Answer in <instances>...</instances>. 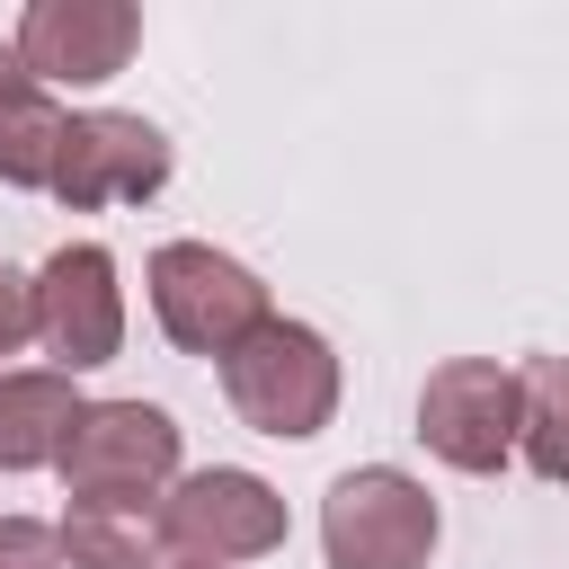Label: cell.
<instances>
[{"label":"cell","instance_id":"cell-1","mask_svg":"<svg viewBox=\"0 0 569 569\" xmlns=\"http://www.w3.org/2000/svg\"><path fill=\"white\" fill-rule=\"evenodd\" d=\"M222 400L240 409V427H258L276 445H302L338 418V356H329L320 329L267 320L249 347L222 356Z\"/></svg>","mask_w":569,"mask_h":569},{"label":"cell","instance_id":"cell-2","mask_svg":"<svg viewBox=\"0 0 569 569\" xmlns=\"http://www.w3.org/2000/svg\"><path fill=\"white\" fill-rule=\"evenodd\" d=\"M151 311H160L169 347L213 356V365L276 320V311H267V284H258L240 258H222L213 240H160V249H151Z\"/></svg>","mask_w":569,"mask_h":569},{"label":"cell","instance_id":"cell-3","mask_svg":"<svg viewBox=\"0 0 569 569\" xmlns=\"http://www.w3.org/2000/svg\"><path fill=\"white\" fill-rule=\"evenodd\" d=\"M320 551H329V569H427L436 498L391 462L338 471L329 498H320Z\"/></svg>","mask_w":569,"mask_h":569},{"label":"cell","instance_id":"cell-4","mask_svg":"<svg viewBox=\"0 0 569 569\" xmlns=\"http://www.w3.org/2000/svg\"><path fill=\"white\" fill-rule=\"evenodd\" d=\"M53 471H62L71 498H169V480H178V418L151 409V400H89Z\"/></svg>","mask_w":569,"mask_h":569},{"label":"cell","instance_id":"cell-5","mask_svg":"<svg viewBox=\"0 0 569 569\" xmlns=\"http://www.w3.org/2000/svg\"><path fill=\"white\" fill-rule=\"evenodd\" d=\"M160 542H169V560H213V569L267 560V551L284 542V498H276L258 471H231V462L187 471V480H169V498H160Z\"/></svg>","mask_w":569,"mask_h":569},{"label":"cell","instance_id":"cell-6","mask_svg":"<svg viewBox=\"0 0 569 569\" xmlns=\"http://www.w3.org/2000/svg\"><path fill=\"white\" fill-rule=\"evenodd\" d=\"M36 338H44L53 373L116 365V347H124V284H116V258L98 240H62L36 267Z\"/></svg>","mask_w":569,"mask_h":569},{"label":"cell","instance_id":"cell-7","mask_svg":"<svg viewBox=\"0 0 569 569\" xmlns=\"http://www.w3.org/2000/svg\"><path fill=\"white\" fill-rule=\"evenodd\" d=\"M516 427H525V391L498 356H453L418 391V436L453 471H498L516 453Z\"/></svg>","mask_w":569,"mask_h":569},{"label":"cell","instance_id":"cell-8","mask_svg":"<svg viewBox=\"0 0 569 569\" xmlns=\"http://www.w3.org/2000/svg\"><path fill=\"white\" fill-rule=\"evenodd\" d=\"M169 187V133L151 116H124V107H89L62 124V160H53V196L71 213H98V204H142Z\"/></svg>","mask_w":569,"mask_h":569},{"label":"cell","instance_id":"cell-9","mask_svg":"<svg viewBox=\"0 0 569 569\" xmlns=\"http://www.w3.org/2000/svg\"><path fill=\"white\" fill-rule=\"evenodd\" d=\"M9 44H18V62L36 80L89 89V80L124 71V53L142 44V9L133 0H27V18H18Z\"/></svg>","mask_w":569,"mask_h":569},{"label":"cell","instance_id":"cell-10","mask_svg":"<svg viewBox=\"0 0 569 569\" xmlns=\"http://www.w3.org/2000/svg\"><path fill=\"white\" fill-rule=\"evenodd\" d=\"M80 409H89V400L71 391V373H53V365H0V471H44V462H62Z\"/></svg>","mask_w":569,"mask_h":569},{"label":"cell","instance_id":"cell-11","mask_svg":"<svg viewBox=\"0 0 569 569\" xmlns=\"http://www.w3.org/2000/svg\"><path fill=\"white\" fill-rule=\"evenodd\" d=\"M160 498H71L62 507V560L71 569H151Z\"/></svg>","mask_w":569,"mask_h":569},{"label":"cell","instance_id":"cell-12","mask_svg":"<svg viewBox=\"0 0 569 569\" xmlns=\"http://www.w3.org/2000/svg\"><path fill=\"white\" fill-rule=\"evenodd\" d=\"M516 391H525L516 453L533 462V480H569V356H533L516 373Z\"/></svg>","mask_w":569,"mask_h":569},{"label":"cell","instance_id":"cell-13","mask_svg":"<svg viewBox=\"0 0 569 569\" xmlns=\"http://www.w3.org/2000/svg\"><path fill=\"white\" fill-rule=\"evenodd\" d=\"M62 107H44V98H27V107H9L0 116V187H44L53 196V160H62Z\"/></svg>","mask_w":569,"mask_h":569},{"label":"cell","instance_id":"cell-14","mask_svg":"<svg viewBox=\"0 0 569 569\" xmlns=\"http://www.w3.org/2000/svg\"><path fill=\"white\" fill-rule=\"evenodd\" d=\"M0 569H71V560H62V525L0 516Z\"/></svg>","mask_w":569,"mask_h":569},{"label":"cell","instance_id":"cell-15","mask_svg":"<svg viewBox=\"0 0 569 569\" xmlns=\"http://www.w3.org/2000/svg\"><path fill=\"white\" fill-rule=\"evenodd\" d=\"M27 338H36V276H18L0 258V356H18Z\"/></svg>","mask_w":569,"mask_h":569},{"label":"cell","instance_id":"cell-16","mask_svg":"<svg viewBox=\"0 0 569 569\" xmlns=\"http://www.w3.org/2000/svg\"><path fill=\"white\" fill-rule=\"evenodd\" d=\"M27 98H36V71L18 62V44H0V116H9V107H27Z\"/></svg>","mask_w":569,"mask_h":569},{"label":"cell","instance_id":"cell-17","mask_svg":"<svg viewBox=\"0 0 569 569\" xmlns=\"http://www.w3.org/2000/svg\"><path fill=\"white\" fill-rule=\"evenodd\" d=\"M151 569H213V560H151Z\"/></svg>","mask_w":569,"mask_h":569}]
</instances>
